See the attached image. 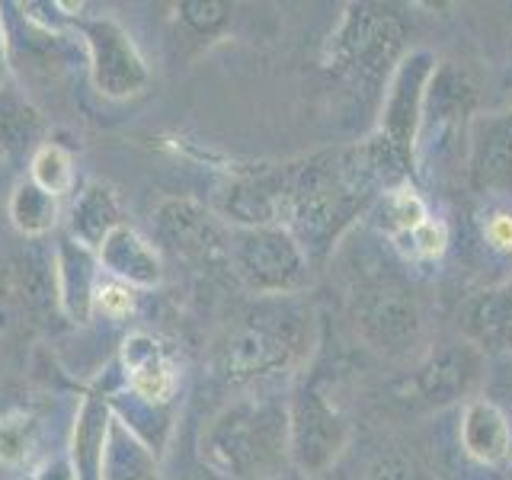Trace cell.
Wrapping results in <instances>:
<instances>
[{"instance_id":"1","label":"cell","mask_w":512,"mask_h":480,"mask_svg":"<svg viewBox=\"0 0 512 480\" xmlns=\"http://www.w3.org/2000/svg\"><path fill=\"white\" fill-rule=\"evenodd\" d=\"M276 183V224L298 240L311 260H324L349 224L384 196L359 144L279 164Z\"/></svg>"},{"instance_id":"2","label":"cell","mask_w":512,"mask_h":480,"mask_svg":"<svg viewBox=\"0 0 512 480\" xmlns=\"http://www.w3.org/2000/svg\"><path fill=\"white\" fill-rule=\"evenodd\" d=\"M202 458L231 480H279L292 461L288 407L269 397L224 407L202 432Z\"/></svg>"},{"instance_id":"3","label":"cell","mask_w":512,"mask_h":480,"mask_svg":"<svg viewBox=\"0 0 512 480\" xmlns=\"http://www.w3.org/2000/svg\"><path fill=\"white\" fill-rule=\"evenodd\" d=\"M311 314L288 298H272L231 327L218 368L231 384H250L298 368L311 352Z\"/></svg>"},{"instance_id":"4","label":"cell","mask_w":512,"mask_h":480,"mask_svg":"<svg viewBox=\"0 0 512 480\" xmlns=\"http://www.w3.org/2000/svg\"><path fill=\"white\" fill-rule=\"evenodd\" d=\"M410 29L394 7L346 4L324 45V64L336 77L359 87H388L397 64L410 55Z\"/></svg>"},{"instance_id":"5","label":"cell","mask_w":512,"mask_h":480,"mask_svg":"<svg viewBox=\"0 0 512 480\" xmlns=\"http://www.w3.org/2000/svg\"><path fill=\"white\" fill-rule=\"evenodd\" d=\"M228 260L234 276L256 295L292 298L311 285V256L279 224L234 228Z\"/></svg>"},{"instance_id":"6","label":"cell","mask_w":512,"mask_h":480,"mask_svg":"<svg viewBox=\"0 0 512 480\" xmlns=\"http://www.w3.org/2000/svg\"><path fill=\"white\" fill-rule=\"evenodd\" d=\"M436 68H439L436 55L426 52V48H410V55L397 64L388 87H384L381 119L375 125V135L388 144L397 157H404L410 167H416L426 90Z\"/></svg>"},{"instance_id":"7","label":"cell","mask_w":512,"mask_h":480,"mask_svg":"<svg viewBox=\"0 0 512 480\" xmlns=\"http://www.w3.org/2000/svg\"><path fill=\"white\" fill-rule=\"evenodd\" d=\"M288 442L304 474H324L349 442V420L314 381L301 384L288 404Z\"/></svg>"},{"instance_id":"8","label":"cell","mask_w":512,"mask_h":480,"mask_svg":"<svg viewBox=\"0 0 512 480\" xmlns=\"http://www.w3.org/2000/svg\"><path fill=\"white\" fill-rule=\"evenodd\" d=\"M87 45L93 87L106 100H132L151 84V71L144 64L135 39L112 16H87L77 23Z\"/></svg>"},{"instance_id":"9","label":"cell","mask_w":512,"mask_h":480,"mask_svg":"<svg viewBox=\"0 0 512 480\" xmlns=\"http://www.w3.org/2000/svg\"><path fill=\"white\" fill-rule=\"evenodd\" d=\"M484 372V352H477L468 340L445 343L429 349L407 378L394 384L400 400L420 407H445L468 397Z\"/></svg>"},{"instance_id":"10","label":"cell","mask_w":512,"mask_h":480,"mask_svg":"<svg viewBox=\"0 0 512 480\" xmlns=\"http://www.w3.org/2000/svg\"><path fill=\"white\" fill-rule=\"evenodd\" d=\"M356 333L381 356H407L423 340V311L404 288H372L356 308Z\"/></svg>"},{"instance_id":"11","label":"cell","mask_w":512,"mask_h":480,"mask_svg":"<svg viewBox=\"0 0 512 480\" xmlns=\"http://www.w3.org/2000/svg\"><path fill=\"white\" fill-rule=\"evenodd\" d=\"M468 183L480 196L512 199V106L471 119Z\"/></svg>"},{"instance_id":"12","label":"cell","mask_w":512,"mask_h":480,"mask_svg":"<svg viewBox=\"0 0 512 480\" xmlns=\"http://www.w3.org/2000/svg\"><path fill=\"white\" fill-rule=\"evenodd\" d=\"M122 372L128 381V394L148 407L167 410L180 388V372L170 352L151 333H132L122 343Z\"/></svg>"},{"instance_id":"13","label":"cell","mask_w":512,"mask_h":480,"mask_svg":"<svg viewBox=\"0 0 512 480\" xmlns=\"http://www.w3.org/2000/svg\"><path fill=\"white\" fill-rule=\"evenodd\" d=\"M464 340L484 356H512V276L464 301L458 314Z\"/></svg>"},{"instance_id":"14","label":"cell","mask_w":512,"mask_h":480,"mask_svg":"<svg viewBox=\"0 0 512 480\" xmlns=\"http://www.w3.org/2000/svg\"><path fill=\"white\" fill-rule=\"evenodd\" d=\"M157 237L176 256L212 260L215 253H228L215 218L192 199H167L157 208Z\"/></svg>"},{"instance_id":"15","label":"cell","mask_w":512,"mask_h":480,"mask_svg":"<svg viewBox=\"0 0 512 480\" xmlns=\"http://www.w3.org/2000/svg\"><path fill=\"white\" fill-rule=\"evenodd\" d=\"M458 439L464 455L487 468H496L512 455V423L506 410L490 397H474L464 404Z\"/></svg>"},{"instance_id":"16","label":"cell","mask_w":512,"mask_h":480,"mask_svg":"<svg viewBox=\"0 0 512 480\" xmlns=\"http://www.w3.org/2000/svg\"><path fill=\"white\" fill-rule=\"evenodd\" d=\"M100 288V260L64 234L55 253V298L74 324H87Z\"/></svg>"},{"instance_id":"17","label":"cell","mask_w":512,"mask_h":480,"mask_svg":"<svg viewBox=\"0 0 512 480\" xmlns=\"http://www.w3.org/2000/svg\"><path fill=\"white\" fill-rule=\"evenodd\" d=\"M96 260H100L103 272L109 279H116L128 288H154L160 282V256L151 247V240H144L135 228H122L112 231L103 247L96 250Z\"/></svg>"},{"instance_id":"18","label":"cell","mask_w":512,"mask_h":480,"mask_svg":"<svg viewBox=\"0 0 512 480\" xmlns=\"http://www.w3.org/2000/svg\"><path fill=\"white\" fill-rule=\"evenodd\" d=\"M112 426V397L106 391H90L77 410L74 436H71V468L77 480H100L103 452Z\"/></svg>"},{"instance_id":"19","label":"cell","mask_w":512,"mask_h":480,"mask_svg":"<svg viewBox=\"0 0 512 480\" xmlns=\"http://www.w3.org/2000/svg\"><path fill=\"white\" fill-rule=\"evenodd\" d=\"M477 106V90L471 77L452 61H445L436 68L426 90V106H423V132H445L448 125H461Z\"/></svg>"},{"instance_id":"20","label":"cell","mask_w":512,"mask_h":480,"mask_svg":"<svg viewBox=\"0 0 512 480\" xmlns=\"http://www.w3.org/2000/svg\"><path fill=\"white\" fill-rule=\"evenodd\" d=\"M122 224L125 221L116 192L103 183H87L68 212V237L84 250L96 253L103 247V240L116 228H122Z\"/></svg>"},{"instance_id":"21","label":"cell","mask_w":512,"mask_h":480,"mask_svg":"<svg viewBox=\"0 0 512 480\" xmlns=\"http://www.w3.org/2000/svg\"><path fill=\"white\" fill-rule=\"evenodd\" d=\"M100 480H157V458L116 413H112Z\"/></svg>"},{"instance_id":"22","label":"cell","mask_w":512,"mask_h":480,"mask_svg":"<svg viewBox=\"0 0 512 480\" xmlns=\"http://www.w3.org/2000/svg\"><path fill=\"white\" fill-rule=\"evenodd\" d=\"M375 208V221L378 228L388 234L394 244L400 237L413 234L416 228H420L423 221H429V205L423 202V196L416 192L413 183L407 186H397L391 192H384V196L372 205Z\"/></svg>"},{"instance_id":"23","label":"cell","mask_w":512,"mask_h":480,"mask_svg":"<svg viewBox=\"0 0 512 480\" xmlns=\"http://www.w3.org/2000/svg\"><path fill=\"white\" fill-rule=\"evenodd\" d=\"M58 199L48 196L45 189H39L32 180H20L13 186L10 196V221L13 228L26 237H42L58 224Z\"/></svg>"},{"instance_id":"24","label":"cell","mask_w":512,"mask_h":480,"mask_svg":"<svg viewBox=\"0 0 512 480\" xmlns=\"http://www.w3.org/2000/svg\"><path fill=\"white\" fill-rule=\"evenodd\" d=\"M39 132H42L39 112L16 93V87L7 84L0 90V151L23 154L36 144Z\"/></svg>"},{"instance_id":"25","label":"cell","mask_w":512,"mask_h":480,"mask_svg":"<svg viewBox=\"0 0 512 480\" xmlns=\"http://www.w3.org/2000/svg\"><path fill=\"white\" fill-rule=\"evenodd\" d=\"M29 180L36 183L39 189H45L48 196H68L74 192V157L68 148H61L55 141H45L39 144L36 151H32V160H29Z\"/></svg>"},{"instance_id":"26","label":"cell","mask_w":512,"mask_h":480,"mask_svg":"<svg viewBox=\"0 0 512 480\" xmlns=\"http://www.w3.org/2000/svg\"><path fill=\"white\" fill-rule=\"evenodd\" d=\"M231 4L221 0H183L176 4V26L183 29V36L192 42H208L218 39L224 26L231 23Z\"/></svg>"},{"instance_id":"27","label":"cell","mask_w":512,"mask_h":480,"mask_svg":"<svg viewBox=\"0 0 512 480\" xmlns=\"http://www.w3.org/2000/svg\"><path fill=\"white\" fill-rule=\"evenodd\" d=\"M397 247L404 250L410 260H439V256L445 253V247H448V228H445V221H439V218L423 221L413 234L400 237Z\"/></svg>"},{"instance_id":"28","label":"cell","mask_w":512,"mask_h":480,"mask_svg":"<svg viewBox=\"0 0 512 480\" xmlns=\"http://www.w3.org/2000/svg\"><path fill=\"white\" fill-rule=\"evenodd\" d=\"M32 439V416L26 413H10L0 420V461L4 464H20L29 452Z\"/></svg>"},{"instance_id":"29","label":"cell","mask_w":512,"mask_h":480,"mask_svg":"<svg viewBox=\"0 0 512 480\" xmlns=\"http://www.w3.org/2000/svg\"><path fill=\"white\" fill-rule=\"evenodd\" d=\"M93 308L103 311L112 320L132 314L135 311V288H128V285H122L116 279L100 282V288H96V298H93Z\"/></svg>"},{"instance_id":"30","label":"cell","mask_w":512,"mask_h":480,"mask_svg":"<svg viewBox=\"0 0 512 480\" xmlns=\"http://www.w3.org/2000/svg\"><path fill=\"white\" fill-rule=\"evenodd\" d=\"M484 244L493 253L512 256V212L509 208H493L484 221Z\"/></svg>"},{"instance_id":"31","label":"cell","mask_w":512,"mask_h":480,"mask_svg":"<svg viewBox=\"0 0 512 480\" xmlns=\"http://www.w3.org/2000/svg\"><path fill=\"white\" fill-rule=\"evenodd\" d=\"M362 480H413V468H410V461L404 455H381L375 458L372 464H368V471Z\"/></svg>"},{"instance_id":"32","label":"cell","mask_w":512,"mask_h":480,"mask_svg":"<svg viewBox=\"0 0 512 480\" xmlns=\"http://www.w3.org/2000/svg\"><path fill=\"white\" fill-rule=\"evenodd\" d=\"M36 480H77V474L71 468V461L61 458V461H48L45 468L36 474Z\"/></svg>"},{"instance_id":"33","label":"cell","mask_w":512,"mask_h":480,"mask_svg":"<svg viewBox=\"0 0 512 480\" xmlns=\"http://www.w3.org/2000/svg\"><path fill=\"white\" fill-rule=\"evenodd\" d=\"M10 77V55H7V29H4V16H0V90L7 87Z\"/></svg>"}]
</instances>
